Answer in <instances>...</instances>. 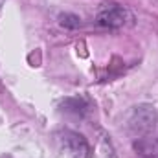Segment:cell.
I'll return each mask as SVG.
<instances>
[{
  "instance_id": "6da1fadb",
  "label": "cell",
  "mask_w": 158,
  "mask_h": 158,
  "mask_svg": "<svg viewBox=\"0 0 158 158\" xmlns=\"http://www.w3.org/2000/svg\"><path fill=\"white\" fill-rule=\"evenodd\" d=\"M158 121V112L156 109L149 103H140L136 107H132L127 116H125V129L131 136L134 138H143L149 136Z\"/></svg>"
},
{
  "instance_id": "7a4b0ae2",
  "label": "cell",
  "mask_w": 158,
  "mask_h": 158,
  "mask_svg": "<svg viewBox=\"0 0 158 158\" xmlns=\"http://www.w3.org/2000/svg\"><path fill=\"white\" fill-rule=\"evenodd\" d=\"M57 142L68 158H88V143L86 140L74 131H61L57 134Z\"/></svg>"
},
{
  "instance_id": "3957f363",
  "label": "cell",
  "mask_w": 158,
  "mask_h": 158,
  "mask_svg": "<svg viewBox=\"0 0 158 158\" xmlns=\"http://www.w3.org/2000/svg\"><path fill=\"white\" fill-rule=\"evenodd\" d=\"M96 20L103 28H121L131 20V13L118 4H105L98 11Z\"/></svg>"
},
{
  "instance_id": "277c9868",
  "label": "cell",
  "mask_w": 158,
  "mask_h": 158,
  "mask_svg": "<svg viewBox=\"0 0 158 158\" xmlns=\"http://www.w3.org/2000/svg\"><path fill=\"white\" fill-rule=\"evenodd\" d=\"M61 112L74 118H85L88 112V103L83 98H66L61 101Z\"/></svg>"
},
{
  "instance_id": "5b68a950",
  "label": "cell",
  "mask_w": 158,
  "mask_h": 158,
  "mask_svg": "<svg viewBox=\"0 0 158 158\" xmlns=\"http://www.w3.org/2000/svg\"><path fill=\"white\" fill-rule=\"evenodd\" d=\"M134 149L140 158H158V134L138 138L134 143Z\"/></svg>"
},
{
  "instance_id": "8992f818",
  "label": "cell",
  "mask_w": 158,
  "mask_h": 158,
  "mask_svg": "<svg viewBox=\"0 0 158 158\" xmlns=\"http://www.w3.org/2000/svg\"><path fill=\"white\" fill-rule=\"evenodd\" d=\"M59 24H61V26H64V28L74 30V28H79L81 20H79L77 15H72V13H63V15H59Z\"/></svg>"
}]
</instances>
